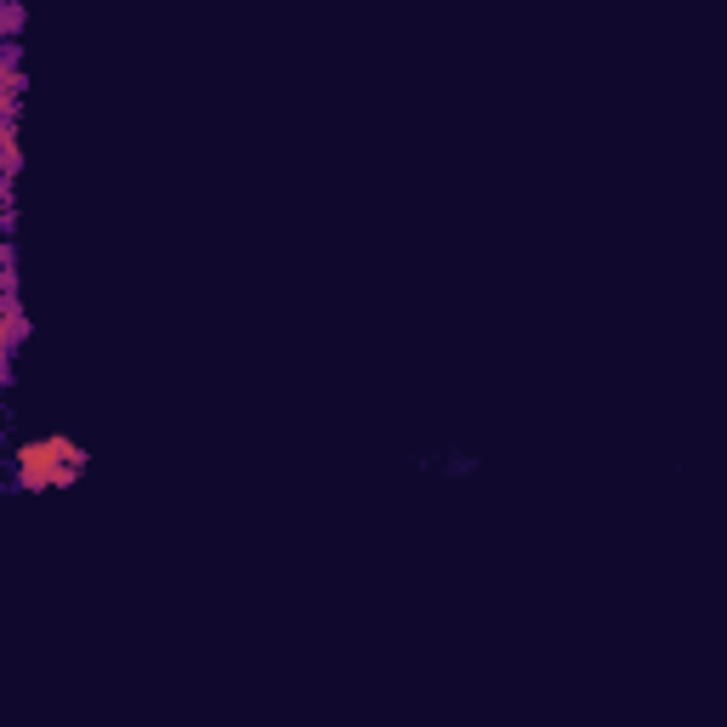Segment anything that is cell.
I'll return each instance as SVG.
<instances>
[{
	"label": "cell",
	"instance_id": "6da1fadb",
	"mask_svg": "<svg viewBox=\"0 0 727 727\" xmlns=\"http://www.w3.org/2000/svg\"><path fill=\"white\" fill-rule=\"evenodd\" d=\"M86 466V449L74 438H40V444L18 449V483L23 489H63V483L80 478Z\"/></svg>",
	"mask_w": 727,
	"mask_h": 727
}]
</instances>
